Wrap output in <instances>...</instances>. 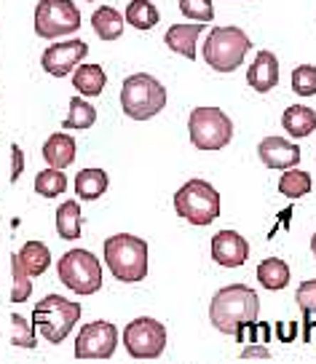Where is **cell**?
I'll return each instance as SVG.
<instances>
[{
    "mask_svg": "<svg viewBox=\"0 0 316 364\" xmlns=\"http://www.w3.org/2000/svg\"><path fill=\"white\" fill-rule=\"evenodd\" d=\"M260 314V297L255 289L244 284H231L215 292L209 303V321L226 335H241L255 324Z\"/></svg>",
    "mask_w": 316,
    "mask_h": 364,
    "instance_id": "cell-1",
    "label": "cell"
},
{
    "mask_svg": "<svg viewBox=\"0 0 316 364\" xmlns=\"http://www.w3.org/2000/svg\"><path fill=\"white\" fill-rule=\"evenodd\" d=\"M105 262L118 282L124 284H135L147 279L150 271V260H147V241L139 236H129V233H115L105 241Z\"/></svg>",
    "mask_w": 316,
    "mask_h": 364,
    "instance_id": "cell-2",
    "label": "cell"
},
{
    "mask_svg": "<svg viewBox=\"0 0 316 364\" xmlns=\"http://www.w3.org/2000/svg\"><path fill=\"white\" fill-rule=\"evenodd\" d=\"M121 107L129 118L147 121L167 107V89L161 86V80L147 73L129 75L121 86Z\"/></svg>",
    "mask_w": 316,
    "mask_h": 364,
    "instance_id": "cell-3",
    "label": "cell"
},
{
    "mask_svg": "<svg viewBox=\"0 0 316 364\" xmlns=\"http://www.w3.org/2000/svg\"><path fill=\"white\" fill-rule=\"evenodd\" d=\"M80 318V303L65 300L62 295H46L33 311L35 330L43 335L46 343H65L75 321Z\"/></svg>",
    "mask_w": 316,
    "mask_h": 364,
    "instance_id": "cell-4",
    "label": "cell"
},
{
    "mask_svg": "<svg viewBox=\"0 0 316 364\" xmlns=\"http://www.w3.org/2000/svg\"><path fill=\"white\" fill-rule=\"evenodd\" d=\"M252 48L249 38L238 27H215L204 41V59L215 73H233Z\"/></svg>",
    "mask_w": 316,
    "mask_h": 364,
    "instance_id": "cell-5",
    "label": "cell"
},
{
    "mask_svg": "<svg viewBox=\"0 0 316 364\" xmlns=\"http://www.w3.org/2000/svg\"><path fill=\"white\" fill-rule=\"evenodd\" d=\"M174 209L191 225L204 228L220 217V193L206 180H191L174 193Z\"/></svg>",
    "mask_w": 316,
    "mask_h": 364,
    "instance_id": "cell-6",
    "label": "cell"
},
{
    "mask_svg": "<svg viewBox=\"0 0 316 364\" xmlns=\"http://www.w3.org/2000/svg\"><path fill=\"white\" fill-rule=\"evenodd\" d=\"M59 282L75 295H94L102 289V262L86 250H70L59 257Z\"/></svg>",
    "mask_w": 316,
    "mask_h": 364,
    "instance_id": "cell-7",
    "label": "cell"
},
{
    "mask_svg": "<svg viewBox=\"0 0 316 364\" xmlns=\"http://www.w3.org/2000/svg\"><path fill=\"white\" fill-rule=\"evenodd\" d=\"M188 132L199 150H223L233 139V121L220 107H196L188 118Z\"/></svg>",
    "mask_w": 316,
    "mask_h": 364,
    "instance_id": "cell-8",
    "label": "cell"
},
{
    "mask_svg": "<svg viewBox=\"0 0 316 364\" xmlns=\"http://www.w3.org/2000/svg\"><path fill=\"white\" fill-rule=\"evenodd\" d=\"M80 30V11L73 0H41L35 9V33L43 41Z\"/></svg>",
    "mask_w": 316,
    "mask_h": 364,
    "instance_id": "cell-9",
    "label": "cell"
},
{
    "mask_svg": "<svg viewBox=\"0 0 316 364\" xmlns=\"http://www.w3.org/2000/svg\"><path fill=\"white\" fill-rule=\"evenodd\" d=\"M124 348L132 359H158L167 348V327L150 316L135 318L124 330Z\"/></svg>",
    "mask_w": 316,
    "mask_h": 364,
    "instance_id": "cell-10",
    "label": "cell"
},
{
    "mask_svg": "<svg viewBox=\"0 0 316 364\" xmlns=\"http://www.w3.org/2000/svg\"><path fill=\"white\" fill-rule=\"evenodd\" d=\"M118 346V330L110 321H91L75 338L78 359H110Z\"/></svg>",
    "mask_w": 316,
    "mask_h": 364,
    "instance_id": "cell-11",
    "label": "cell"
},
{
    "mask_svg": "<svg viewBox=\"0 0 316 364\" xmlns=\"http://www.w3.org/2000/svg\"><path fill=\"white\" fill-rule=\"evenodd\" d=\"M89 54V43L86 41H65V43H51L48 48L43 51V59H41V65L48 75H54V78H65L70 75L75 65H80V59H86Z\"/></svg>",
    "mask_w": 316,
    "mask_h": 364,
    "instance_id": "cell-12",
    "label": "cell"
},
{
    "mask_svg": "<svg viewBox=\"0 0 316 364\" xmlns=\"http://www.w3.org/2000/svg\"><path fill=\"white\" fill-rule=\"evenodd\" d=\"M212 257L223 268H238V265H244L249 257L247 239L241 233H236V230H220V233H215V239H212Z\"/></svg>",
    "mask_w": 316,
    "mask_h": 364,
    "instance_id": "cell-13",
    "label": "cell"
},
{
    "mask_svg": "<svg viewBox=\"0 0 316 364\" xmlns=\"http://www.w3.org/2000/svg\"><path fill=\"white\" fill-rule=\"evenodd\" d=\"M258 156L268 169H290L300 164V148L282 136H265L258 145Z\"/></svg>",
    "mask_w": 316,
    "mask_h": 364,
    "instance_id": "cell-14",
    "label": "cell"
},
{
    "mask_svg": "<svg viewBox=\"0 0 316 364\" xmlns=\"http://www.w3.org/2000/svg\"><path fill=\"white\" fill-rule=\"evenodd\" d=\"M247 83L258 94H268L279 83V59L271 51H260L247 70Z\"/></svg>",
    "mask_w": 316,
    "mask_h": 364,
    "instance_id": "cell-15",
    "label": "cell"
},
{
    "mask_svg": "<svg viewBox=\"0 0 316 364\" xmlns=\"http://www.w3.org/2000/svg\"><path fill=\"white\" fill-rule=\"evenodd\" d=\"M206 22H196V24H174L167 30L164 41L169 46L174 54H182L185 59H196V43L201 38Z\"/></svg>",
    "mask_w": 316,
    "mask_h": 364,
    "instance_id": "cell-16",
    "label": "cell"
},
{
    "mask_svg": "<svg viewBox=\"0 0 316 364\" xmlns=\"http://www.w3.org/2000/svg\"><path fill=\"white\" fill-rule=\"evenodd\" d=\"M43 159L48 166H54V169H68L70 164L75 161V139L65 132H57V134H51L46 139L43 145Z\"/></svg>",
    "mask_w": 316,
    "mask_h": 364,
    "instance_id": "cell-17",
    "label": "cell"
},
{
    "mask_svg": "<svg viewBox=\"0 0 316 364\" xmlns=\"http://www.w3.org/2000/svg\"><path fill=\"white\" fill-rule=\"evenodd\" d=\"M282 126L287 129V134L295 139H303V136L314 134L316 129V113L305 105H293L287 107L282 115Z\"/></svg>",
    "mask_w": 316,
    "mask_h": 364,
    "instance_id": "cell-18",
    "label": "cell"
},
{
    "mask_svg": "<svg viewBox=\"0 0 316 364\" xmlns=\"http://www.w3.org/2000/svg\"><path fill=\"white\" fill-rule=\"evenodd\" d=\"M105 70L100 65H80L75 73H73V86L78 91L80 97H100L105 91Z\"/></svg>",
    "mask_w": 316,
    "mask_h": 364,
    "instance_id": "cell-19",
    "label": "cell"
},
{
    "mask_svg": "<svg viewBox=\"0 0 316 364\" xmlns=\"http://www.w3.org/2000/svg\"><path fill=\"white\" fill-rule=\"evenodd\" d=\"M91 27L102 41H118L124 35V16L110 6H102L91 14Z\"/></svg>",
    "mask_w": 316,
    "mask_h": 364,
    "instance_id": "cell-20",
    "label": "cell"
},
{
    "mask_svg": "<svg viewBox=\"0 0 316 364\" xmlns=\"http://www.w3.org/2000/svg\"><path fill=\"white\" fill-rule=\"evenodd\" d=\"M107 171L102 169H83L78 171V177H75V193L78 198L83 201H97L102 193H107Z\"/></svg>",
    "mask_w": 316,
    "mask_h": 364,
    "instance_id": "cell-21",
    "label": "cell"
},
{
    "mask_svg": "<svg viewBox=\"0 0 316 364\" xmlns=\"http://www.w3.org/2000/svg\"><path fill=\"white\" fill-rule=\"evenodd\" d=\"M258 282L265 289H284V287L290 284V265L279 257H265V260L258 265Z\"/></svg>",
    "mask_w": 316,
    "mask_h": 364,
    "instance_id": "cell-22",
    "label": "cell"
},
{
    "mask_svg": "<svg viewBox=\"0 0 316 364\" xmlns=\"http://www.w3.org/2000/svg\"><path fill=\"white\" fill-rule=\"evenodd\" d=\"M19 262H22V268L30 276H41L51 265V252L41 241H27L22 247V252H19Z\"/></svg>",
    "mask_w": 316,
    "mask_h": 364,
    "instance_id": "cell-23",
    "label": "cell"
},
{
    "mask_svg": "<svg viewBox=\"0 0 316 364\" xmlns=\"http://www.w3.org/2000/svg\"><path fill=\"white\" fill-rule=\"evenodd\" d=\"M80 223H83V217H80L78 201H65V204L57 209V233L62 239H68V241L78 239Z\"/></svg>",
    "mask_w": 316,
    "mask_h": 364,
    "instance_id": "cell-24",
    "label": "cell"
},
{
    "mask_svg": "<svg viewBox=\"0 0 316 364\" xmlns=\"http://www.w3.org/2000/svg\"><path fill=\"white\" fill-rule=\"evenodd\" d=\"M126 22L137 30H153L161 22V14L150 0H132L126 9Z\"/></svg>",
    "mask_w": 316,
    "mask_h": 364,
    "instance_id": "cell-25",
    "label": "cell"
},
{
    "mask_svg": "<svg viewBox=\"0 0 316 364\" xmlns=\"http://www.w3.org/2000/svg\"><path fill=\"white\" fill-rule=\"evenodd\" d=\"M94 121H97V107L86 102V97H73L70 100V113L62 129H80L83 132V129H91Z\"/></svg>",
    "mask_w": 316,
    "mask_h": 364,
    "instance_id": "cell-26",
    "label": "cell"
},
{
    "mask_svg": "<svg viewBox=\"0 0 316 364\" xmlns=\"http://www.w3.org/2000/svg\"><path fill=\"white\" fill-rule=\"evenodd\" d=\"M279 193H284L287 198H303L305 193H311V174L290 166L279 180Z\"/></svg>",
    "mask_w": 316,
    "mask_h": 364,
    "instance_id": "cell-27",
    "label": "cell"
},
{
    "mask_svg": "<svg viewBox=\"0 0 316 364\" xmlns=\"http://www.w3.org/2000/svg\"><path fill=\"white\" fill-rule=\"evenodd\" d=\"M68 191V177H65V171L59 169H43L38 171V177H35V193L46 196V198H57L59 193H65Z\"/></svg>",
    "mask_w": 316,
    "mask_h": 364,
    "instance_id": "cell-28",
    "label": "cell"
},
{
    "mask_svg": "<svg viewBox=\"0 0 316 364\" xmlns=\"http://www.w3.org/2000/svg\"><path fill=\"white\" fill-rule=\"evenodd\" d=\"M11 273H14V287H11V303H24L33 295V279L30 273L22 268L19 255H11Z\"/></svg>",
    "mask_w": 316,
    "mask_h": 364,
    "instance_id": "cell-29",
    "label": "cell"
},
{
    "mask_svg": "<svg viewBox=\"0 0 316 364\" xmlns=\"http://www.w3.org/2000/svg\"><path fill=\"white\" fill-rule=\"evenodd\" d=\"M293 91L300 97H314L316 94V68L314 65H300L293 70Z\"/></svg>",
    "mask_w": 316,
    "mask_h": 364,
    "instance_id": "cell-30",
    "label": "cell"
},
{
    "mask_svg": "<svg viewBox=\"0 0 316 364\" xmlns=\"http://www.w3.org/2000/svg\"><path fill=\"white\" fill-rule=\"evenodd\" d=\"M182 16H188L193 22H212L215 19V9L209 0H180Z\"/></svg>",
    "mask_w": 316,
    "mask_h": 364,
    "instance_id": "cell-31",
    "label": "cell"
},
{
    "mask_svg": "<svg viewBox=\"0 0 316 364\" xmlns=\"http://www.w3.org/2000/svg\"><path fill=\"white\" fill-rule=\"evenodd\" d=\"M11 327H14V335H11L14 346H22V348H35V346H38L33 330H30V324H27L19 314H11Z\"/></svg>",
    "mask_w": 316,
    "mask_h": 364,
    "instance_id": "cell-32",
    "label": "cell"
},
{
    "mask_svg": "<svg viewBox=\"0 0 316 364\" xmlns=\"http://www.w3.org/2000/svg\"><path fill=\"white\" fill-rule=\"evenodd\" d=\"M295 300H297V306H300V311H303L305 316L316 314V279H311V282H303V284L297 287Z\"/></svg>",
    "mask_w": 316,
    "mask_h": 364,
    "instance_id": "cell-33",
    "label": "cell"
},
{
    "mask_svg": "<svg viewBox=\"0 0 316 364\" xmlns=\"http://www.w3.org/2000/svg\"><path fill=\"white\" fill-rule=\"evenodd\" d=\"M11 182L19 180V174L24 169V156H22V148L19 145H11Z\"/></svg>",
    "mask_w": 316,
    "mask_h": 364,
    "instance_id": "cell-34",
    "label": "cell"
},
{
    "mask_svg": "<svg viewBox=\"0 0 316 364\" xmlns=\"http://www.w3.org/2000/svg\"><path fill=\"white\" fill-rule=\"evenodd\" d=\"M241 356H244V359H247V356H263V359H268L271 353H268V348H263V346H249V348L241 351Z\"/></svg>",
    "mask_w": 316,
    "mask_h": 364,
    "instance_id": "cell-35",
    "label": "cell"
},
{
    "mask_svg": "<svg viewBox=\"0 0 316 364\" xmlns=\"http://www.w3.org/2000/svg\"><path fill=\"white\" fill-rule=\"evenodd\" d=\"M311 252H314V257H316V230H314V236H311Z\"/></svg>",
    "mask_w": 316,
    "mask_h": 364,
    "instance_id": "cell-36",
    "label": "cell"
},
{
    "mask_svg": "<svg viewBox=\"0 0 316 364\" xmlns=\"http://www.w3.org/2000/svg\"><path fill=\"white\" fill-rule=\"evenodd\" d=\"M86 3H94V0H86Z\"/></svg>",
    "mask_w": 316,
    "mask_h": 364,
    "instance_id": "cell-37",
    "label": "cell"
}]
</instances>
